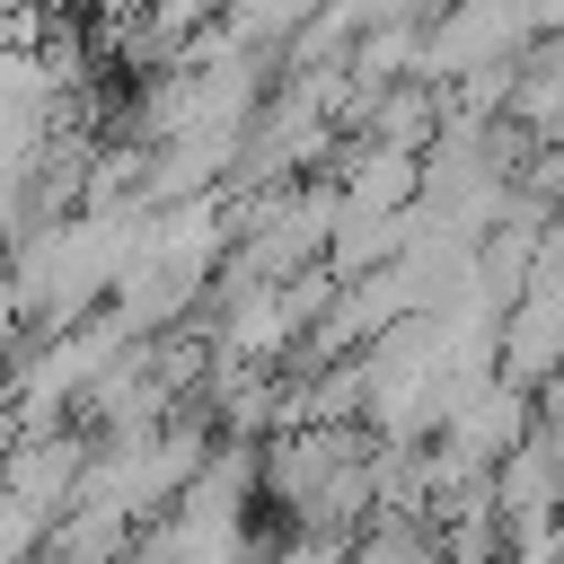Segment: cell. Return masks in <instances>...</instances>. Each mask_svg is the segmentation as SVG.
I'll return each mask as SVG.
<instances>
[{
	"label": "cell",
	"mask_w": 564,
	"mask_h": 564,
	"mask_svg": "<svg viewBox=\"0 0 564 564\" xmlns=\"http://www.w3.org/2000/svg\"><path fill=\"white\" fill-rule=\"evenodd\" d=\"M18 9H26V0H0V18H18Z\"/></svg>",
	"instance_id": "obj_1"
}]
</instances>
